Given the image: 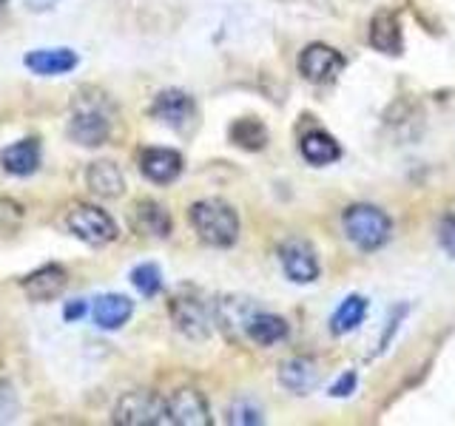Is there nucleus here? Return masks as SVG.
<instances>
[{
	"instance_id": "1",
	"label": "nucleus",
	"mask_w": 455,
	"mask_h": 426,
	"mask_svg": "<svg viewBox=\"0 0 455 426\" xmlns=\"http://www.w3.org/2000/svg\"><path fill=\"white\" fill-rule=\"evenodd\" d=\"M194 233L211 248H231L239 239V217L222 199H199L188 208Z\"/></svg>"
},
{
	"instance_id": "2",
	"label": "nucleus",
	"mask_w": 455,
	"mask_h": 426,
	"mask_svg": "<svg viewBox=\"0 0 455 426\" xmlns=\"http://www.w3.org/2000/svg\"><path fill=\"white\" fill-rule=\"evenodd\" d=\"M345 233L359 250H379L387 245V239L393 236V219L376 205H350L341 217Z\"/></svg>"
},
{
	"instance_id": "3",
	"label": "nucleus",
	"mask_w": 455,
	"mask_h": 426,
	"mask_svg": "<svg viewBox=\"0 0 455 426\" xmlns=\"http://www.w3.org/2000/svg\"><path fill=\"white\" fill-rule=\"evenodd\" d=\"M168 316L174 321L177 330L191 341L211 338L213 324H217V319H213V304H208L203 296L188 288H182L180 293L171 296Z\"/></svg>"
},
{
	"instance_id": "4",
	"label": "nucleus",
	"mask_w": 455,
	"mask_h": 426,
	"mask_svg": "<svg viewBox=\"0 0 455 426\" xmlns=\"http://www.w3.org/2000/svg\"><path fill=\"white\" fill-rule=\"evenodd\" d=\"M68 137L83 148L106 146L111 137V120L97 99H77L68 117Z\"/></svg>"
},
{
	"instance_id": "5",
	"label": "nucleus",
	"mask_w": 455,
	"mask_h": 426,
	"mask_svg": "<svg viewBox=\"0 0 455 426\" xmlns=\"http://www.w3.org/2000/svg\"><path fill=\"white\" fill-rule=\"evenodd\" d=\"M114 423L123 426H160L168 421L165 398H160L151 390H132L125 392L117 406H114Z\"/></svg>"
},
{
	"instance_id": "6",
	"label": "nucleus",
	"mask_w": 455,
	"mask_h": 426,
	"mask_svg": "<svg viewBox=\"0 0 455 426\" xmlns=\"http://www.w3.org/2000/svg\"><path fill=\"white\" fill-rule=\"evenodd\" d=\"M66 231L92 248H103L117 239V222L97 205H75L66 213Z\"/></svg>"
},
{
	"instance_id": "7",
	"label": "nucleus",
	"mask_w": 455,
	"mask_h": 426,
	"mask_svg": "<svg viewBox=\"0 0 455 426\" xmlns=\"http://www.w3.org/2000/svg\"><path fill=\"white\" fill-rule=\"evenodd\" d=\"M345 66H347L345 54L336 51L333 46H324V43H310V46L299 54V71H302L305 80L316 85L333 83L341 71H345Z\"/></svg>"
},
{
	"instance_id": "8",
	"label": "nucleus",
	"mask_w": 455,
	"mask_h": 426,
	"mask_svg": "<svg viewBox=\"0 0 455 426\" xmlns=\"http://www.w3.org/2000/svg\"><path fill=\"white\" fill-rule=\"evenodd\" d=\"M279 262L293 284H310L319 279V259L305 239H288L279 245Z\"/></svg>"
},
{
	"instance_id": "9",
	"label": "nucleus",
	"mask_w": 455,
	"mask_h": 426,
	"mask_svg": "<svg viewBox=\"0 0 455 426\" xmlns=\"http://www.w3.org/2000/svg\"><path fill=\"white\" fill-rule=\"evenodd\" d=\"M168 421L177 426H208L211 423V406L205 395L194 387H180L165 398Z\"/></svg>"
},
{
	"instance_id": "10",
	"label": "nucleus",
	"mask_w": 455,
	"mask_h": 426,
	"mask_svg": "<svg viewBox=\"0 0 455 426\" xmlns=\"http://www.w3.org/2000/svg\"><path fill=\"white\" fill-rule=\"evenodd\" d=\"M194 114H196L194 97L180 89H165L151 103V117L156 122L174 128V131H185V125L194 120Z\"/></svg>"
},
{
	"instance_id": "11",
	"label": "nucleus",
	"mask_w": 455,
	"mask_h": 426,
	"mask_svg": "<svg viewBox=\"0 0 455 426\" xmlns=\"http://www.w3.org/2000/svg\"><path fill=\"white\" fill-rule=\"evenodd\" d=\"M66 284H68V270L63 264L37 267L26 279H20V288L32 302H52V298H57L66 290Z\"/></svg>"
},
{
	"instance_id": "12",
	"label": "nucleus",
	"mask_w": 455,
	"mask_h": 426,
	"mask_svg": "<svg viewBox=\"0 0 455 426\" xmlns=\"http://www.w3.org/2000/svg\"><path fill=\"white\" fill-rule=\"evenodd\" d=\"M26 68L32 71L37 77H60L75 71L80 57L75 49H66V46H57V49H32L26 54Z\"/></svg>"
},
{
	"instance_id": "13",
	"label": "nucleus",
	"mask_w": 455,
	"mask_h": 426,
	"mask_svg": "<svg viewBox=\"0 0 455 426\" xmlns=\"http://www.w3.org/2000/svg\"><path fill=\"white\" fill-rule=\"evenodd\" d=\"M140 170L154 185H171L182 174V154L174 148H146L140 154Z\"/></svg>"
},
{
	"instance_id": "14",
	"label": "nucleus",
	"mask_w": 455,
	"mask_h": 426,
	"mask_svg": "<svg viewBox=\"0 0 455 426\" xmlns=\"http://www.w3.org/2000/svg\"><path fill=\"white\" fill-rule=\"evenodd\" d=\"M256 310H259L256 302H251V298H245V296H225L213 304V319H217V324L222 327V330L234 338V335H245L248 321Z\"/></svg>"
},
{
	"instance_id": "15",
	"label": "nucleus",
	"mask_w": 455,
	"mask_h": 426,
	"mask_svg": "<svg viewBox=\"0 0 455 426\" xmlns=\"http://www.w3.org/2000/svg\"><path fill=\"white\" fill-rule=\"evenodd\" d=\"M132 316H134V302L123 293H103L92 304V319L100 330H120Z\"/></svg>"
},
{
	"instance_id": "16",
	"label": "nucleus",
	"mask_w": 455,
	"mask_h": 426,
	"mask_svg": "<svg viewBox=\"0 0 455 426\" xmlns=\"http://www.w3.org/2000/svg\"><path fill=\"white\" fill-rule=\"evenodd\" d=\"M132 225L137 233L151 236V239H168L171 227H174L168 208L156 202V199H140L132 210Z\"/></svg>"
},
{
	"instance_id": "17",
	"label": "nucleus",
	"mask_w": 455,
	"mask_h": 426,
	"mask_svg": "<svg viewBox=\"0 0 455 426\" xmlns=\"http://www.w3.org/2000/svg\"><path fill=\"white\" fill-rule=\"evenodd\" d=\"M0 168L12 177H32L40 168V142L35 137L12 142L0 151Z\"/></svg>"
},
{
	"instance_id": "18",
	"label": "nucleus",
	"mask_w": 455,
	"mask_h": 426,
	"mask_svg": "<svg viewBox=\"0 0 455 426\" xmlns=\"http://www.w3.org/2000/svg\"><path fill=\"white\" fill-rule=\"evenodd\" d=\"M279 383L293 395H307L319 383V367L307 355H293V359L279 364Z\"/></svg>"
},
{
	"instance_id": "19",
	"label": "nucleus",
	"mask_w": 455,
	"mask_h": 426,
	"mask_svg": "<svg viewBox=\"0 0 455 426\" xmlns=\"http://www.w3.org/2000/svg\"><path fill=\"white\" fill-rule=\"evenodd\" d=\"M85 185L100 199H117L125 191V177L111 160H97L85 168Z\"/></svg>"
},
{
	"instance_id": "20",
	"label": "nucleus",
	"mask_w": 455,
	"mask_h": 426,
	"mask_svg": "<svg viewBox=\"0 0 455 426\" xmlns=\"http://www.w3.org/2000/svg\"><path fill=\"white\" fill-rule=\"evenodd\" d=\"M367 40H370V46L381 54H402V23H398L393 12L381 9L376 12V18L370 20Z\"/></svg>"
},
{
	"instance_id": "21",
	"label": "nucleus",
	"mask_w": 455,
	"mask_h": 426,
	"mask_svg": "<svg viewBox=\"0 0 455 426\" xmlns=\"http://www.w3.org/2000/svg\"><path fill=\"white\" fill-rule=\"evenodd\" d=\"M299 154L305 156L307 165L324 168V165H333L341 160V146L336 142V137H331L327 131H319V128H313V131H307L302 139H299Z\"/></svg>"
},
{
	"instance_id": "22",
	"label": "nucleus",
	"mask_w": 455,
	"mask_h": 426,
	"mask_svg": "<svg viewBox=\"0 0 455 426\" xmlns=\"http://www.w3.org/2000/svg\"><path fill=\"white\" fill-rule=\"evenodd\" d=\"M245 335L251 341H256L259 347H274V344H279V341L288 338V321H284L282 316H274V312L256 310L248 321Z\"/></svg>"
},
{
	"instance_id": "23",
	"label": "nucleus",
	"mask_w": 455,
	"mask_h": 426,
	"mask_svg": "<svg viewBox=\"0 0 455 426\" xmlns=\"http://www.w3.org/2000/svg\"><path fill=\"white\" fill-rule=\"evenodd\" d=\"M367 316V298L359 296V293H350L345 302H341L333 316H331V333L333 335H347L353 333L355 327H359Z\"/></svg>"
},
{
	"instance_id": "24",
	"label": "nucleus",
	"mask_w": 455,
	"mask_h": 426,
	"mask_svg": "<svg viewBox=\"0 0 455 426\" xmlns=\"http://www.w3.org/2000/svg\"><path fill=\"white\" fill-rule=\"evenodd\" d=\"M228 134H231V142L239 146L242 151H262L267 146V128L253 117L236 120Z\"/></svg>"
},
{
	"instance_id": "25",
	"label": "nucleus",
	"mask_w": 455,
	"mask_h": 426,
	"mask_svg": "<svg viewBox=\"0 0 455 426\" xmlns=\"http://www.w3.org/2000/svg\"><path fill=\"white\" fill-rule=\"evenodd\" d=\"M132 284L137 288V293H142L146 298H154L163 290V270L154 262H142L132 270Z\"/></svg>"
},
{
	"instance_id": "26",
	"label": "nucleus",
	"mask_w": 455,
	"mask_h": 426,
	"mask_svg": "<svg viewBox=\"0 0 455 426\" xmlns=\"http://www.w3.org/2000/svg\"><path fill=\"white\" fill-rule=\"evenodd\" d=\"M26 219V208L9 196H0V233H14Z\"/></svg>"
},
{
	"instance_id": "27",
	"label": "nucleus",
	"mask_w": 455,
	"mask_h": 426,
	"mask_svg": "<svg viewBox=\"0 0 455 426\" xmlns=\"http://www.w3.org/2000/svg\"><path fill=\"white\" fill-rule=\"evenodd\" d=\"M20 412V398L9 381H0V423H12Z\"/></svg>"
},
{
	"instance_id": "28",
	"label": "nucleus",
	"mask_w": 455,
	"mask_h": 426,
	"mask_svg": "<svg viewBox=\"0 0 455 426\" xmlns=\"http://www.w3.org/2000/svg\"><path fill=\"white\" fill-rule=\"evenodd\" d=\"M262 409L251 404V401H236L228 409V423H245V426H253V423H262Z\"/></svg>"
},
{
	"instance_id": "29",
	"label": "nucleus",
	"mask_w": 455,
	"mask_h": 426,
	"mask_svg": "<svg viewBox=\"0 0 455 426\" xmlns=\"http://www.w3.org/2000/svg\"><path fill=\"white\" fill-rule=\"evenodd\" d=\"M438 245L450 256H455V217L452 213H447V217L438 222Z\"/></svg>"
},
{
	"instance_id": "30",
	"label": "nucleus",
	"mask_w": 455,
	"mask_h": 426,
	"mask_svg": "<svg viewBox=\"0 0 455 426\" xmlns=\"http://www.w3.org/2000/svg\"><path fill=\"white\" fill-rule=\"evenodd\" d=\"M355 383H359V375L353 373H341L333 383H331V395L333 398H347V395H353L355 392Z\"/></svg>"
},
{
	"instance_id": "31",
	"label": "nucleus",
	"mask_w": 455,
	"mask_h": 426,
	"mask_svg": "<svg viewBox=\"0 0 455 426\" xmlns=\"http://www.w3.org/2000/svg\"><path fill=\"white\" fill-rule=\"evenodd\" d=\"M85 312H89V304H85V298H75V302H68L63 307V319L68 324H75V321H80L85 316Z\"/></svg>"
},
{
	"instance_id": "32",
	"label": "nucleus",
	"mask_w": 455,
	"mask_h": 426,
	"mask_svg": "<svg viewBox=\"0 0 455 426\" xmlns=\"http://www.w3.org/2000/svg\"><path fill=\"white\" fill-rule=\"evenodd\" d=\"M407 316V304H402L395 310V316H390V321H387V327H384V335H381V347L379 350H387V344H390V335H395V330H398V321H402Z\"/></svg>"
}]
</instances>
